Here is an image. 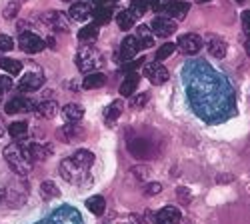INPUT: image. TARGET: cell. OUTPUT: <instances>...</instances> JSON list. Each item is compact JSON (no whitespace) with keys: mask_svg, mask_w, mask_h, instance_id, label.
I'll use <instances>...</instances> for the list:
<instances>
[{"mask_svg":"<svg viewBox=\"0 0 250 224\" xmlns=\"http://www.w3.org/2000/svg\"><path fill=\"white\" fill-rule=\"evenodd\" d=\"M186 94L196 114L206 122H218L232 114L234 100L232 92L224 82V78L216 76L212 70H206L204 62H194L186 66Z\"/></svg>","mask_w":250,"mask_h":224,"instance_id":"obj_1","label":"cell"},{"mask_svg":"<svg viewBox=\"0 0 250 224\" xmlns=\"http://www.w3.org/2000/svg\"><path fill=\"white\" fill-rule=\"evenodd\" d=\"M4 160L8 162V166L18 174V176H26L32 170V158L28 156L26 144H8L4 148Z\"/></svg>","mask_w":250,"mask_h":224,"instance_id":"obj_2","label":"cell"},{"mask_svg":"<svg viewBox=\"0 0 250 224\" xmlns=\"http://www.w3.org/2000/svg\"><path fill=\"white\" fill-rule=\"evenodd\" d=\"M102 64V56L96 48L92 46H84V48H80V52L76 54V66L80 72H92L96 70L98 66Z\"/></svg>","mask_w":250,"mask_h":224,"instance_id":"obj_3","label":"cell"},{"mask_svg":"<svg viewBox=\"0 0 250 224\" xmlns=\"http://www.w3.org/2000/svg\"><path fill=\"white\" fill-rule=\"evenodd\" d=\"M40 224H82V216L72 206H60Z\"/></svg>","mask_w":250,"mask_h":224,"instance_id":"obj_4","label":"cell"},{"mask_svg":"<svg viewBox=\"0 0 250 224\" xmlns=\"http://www.w3.org/2000/svg\"><path fill=\"white\" fill-rule=\"evenodd\" d=\"M86 172H88V170L82 168L74 158H66V160L60 162V174H62V178L68 180V182H72V184H80L82 178L86 176Z\"/></svg>","mask_w":250,"mask_h":224,"instance_id":"obj_5","label":"cell"},{"mask_svg":"<svg viewBox=\"0 0 250 224\" xmlns=\"http://www.w3.org/2000/svg\"><path fill=\"white\" fill-rule=\"evenodd\" d=\"M18 44L26 54H36V52H42L46 48V42L34 32H22L18 38Z\"/></svg>","mask_w":250,"mask_h":224,"instance_id":"obj_6","label":"cell"},{"mask_svg":"<svg viewBox=\"0 0 250 224\" xmlns=\"http://www.w3.org/2000/svg\"><path fill=\"white\" fill-rule=\"evenodd\" d=\"M176 48L182 52V54H198L200 48H202V38L198 34H182L178 36V42H176Z\"/></svg>","mask_w":250,"mask_h":224,"instance_id":"obj_7","label":"cell"},{"mask_svg":"<svg viewBox=\"0 0 250 224\" xmlns=\"http://www.w3.org/2000/svg\"><path fill=\"white\" fill-rule=\"evenodd\" d=\"M42 84H44V76L42 74H40V72H28V74H24L22 78H20L18 90L20 92H34Z\"/></svg>","mask_w":250,"mask_h":224,"instance_id":"obj_8","label":"cell"},{"mask_svg":"<svg viewBox=\"0 0 250 224\" xmlns=\"http://www.w3.org/2000/svg\"><path fill=\"white\" fill-rule=\"evenodd\" d=\"M152 30H154V34L166 38V36L176 32V20H172L170 16H158L152 22Z\"/></svg>","mask_w":250,"mask_h":224,"instance_id":"obj_9","label":"cell"},{"mask_svg":"<svg viewBox=\"0 0 250 224\" xmlns=\"http://www.w3.org/2000/svg\"><path fill=\"white\" fill-rule=\"evenodd\" d=\"M144 76H146L152 84H164L168 80V70H166L162 64H148L144 66Z\"/></svg>","mask_w":250,"mask_h":224,"instance_id":"obj_10","label":"cell"},{"mask_svg":"<svg viewBox=\"0 0 250 224\" xmlns=\"http://www.w3.org/2000/svg\"><path fill=\"white\" fill-rule=\"evenodd\" d=\"M140 50V44H138V40L136 36H126L120 42V58L124 60V62H128V60H132Z\"/></svg>","mask_w":250,"mask_h":224,"instance_id":"obj_11","label":"cell"},{"mask_svg":"<svg viewBox=\"0 0 250 224\" xmlns=\"http://www.w3.org/2000/svg\"><path fill=\"white\" fill-rule=\"evenodd\" d=\"M206 44H208V52H210L214 58H224L228 52V44L226 40L220 36H208L206 38Z\"/></svg>","mask_w":250,"mask_h":224,"instance_id":"obj_12","label":"cell"},{"mask_svg":"<svg viewBox=\"0 0 250 224\" xmlns=\"http://www.w3.org/2000/svg\"><path fill=\"white\" fill-rule=\"evenodd\" d=\"M188 10H190V4H188V2H180V0H172V2L168 4V8H166V16H170L172 20L180 22V20H184V18H186Z\"/></svg>","mask_w":250,"mask_h":224,"instance_id":"obj_13","label":"cell"},{"mask_svg":"<svg viewBox=\"0 0 250 224\" xmlns=\"http://www.w3.org/2000/svg\"><path fill=\"white\" fill-rule=\"evenodd\" d=\"M132 156L140 158V160H146L150 156V142L148 140H144V138H134L130 140V144H128Z\"/></svg>","mask_w":250,"mask_h":224,"instance_id":"obj_14","label":"cell"},{"mask_svg":"<svg viewBox=\"0 0 250 224\" xmlns=\"http://www.w3.org/2000/svg\"><path fill=\"white\" fill-rule=\"evenodd\" d=\"M180 222V210L176 206H164L156 214V224H178Z\"/></svg>","mask_w":250,"mask_h":224,"instance_id":"obj_15","label":"cell"},{"mask_svg":"<svg viewBox=\"0 0 250 224\" xmlns=\"http://www.w3.org/2000/svg\"><path fill=\"white\" fill-rule=\"evenodd\" d=\"M44 20H46V24H50L54 30H58V32H66L68 30V20H66V16L62 14V12H58V10H52V12H48L46 16H44Z\"/></svg>","mask_w":250,"mask_h":224,"instance_id":"obj_16","label":"cell"},{"mask_svg":"<svg viewBox=\"0 0 250 224\" xmlns=\"http://www.w3.org/2000/svg\"><path fill=\"white\" fill-rule=\"evenodd\" d=\"M34 110V104L30 102L28 98H24V96H16V98H12L10 102L6 104V114H16V112H26V110Z\"/></svg>","mask_w":250,"mask_h":224,"instance_id":"obj_17","label":"cell"},{"mask_svg":"<svg viewBox=\"0 0 250 224\" xmlns=\"http://www.w3.org/2000/svg\"><path fill=\"white\" fill-rule=\"evenodd\" d=\"M68 16H70L72 20H76V22H80V20H86V18L92 16V8H90L88 2H76V4L70 6Z\"/></svg>","mask_w":250,"mask_h":224,"instance_id":"obj_18","label":"cell"},{"mask_svg":"<svg viewBox=\"0 0 250 224\" xmlns=\"http://www.w3.org/2000/svg\"><path fill=\"white\" fill-rule=\"evenodd\" d=\"M106 84V76L100 72H90L84 80H82V88L84 90H94V88H102Z\"/></svg>","mask_w":250,"mask_h":224,"instance_id":"obj_19","label":"cell"},{"mask_svg":"<svg viewBox=\"0 0 250 224\" xmlns=\"http://www.w3.org/2000/svg\"><path fill=\"white\" fill-rule=\"evenodd\" d=\"M136 18H138V14L132 8L130 10H120L118 16H116V22H118V26L122 30H130L134 26V22H136Z\"/></svg>","mask_w":250,"mask_h":224,"instance_id":"obj_20","label":"cell"},{"mask_svg":"<svg viewBox=\"0 0 250 224\" xmlns=\"http://www.w3.org/2000/svg\"><path fill=\"white\" fill-rule=\"evenodd\" d=\"M24 198H26V194H24V190L22 188H16L14 190V186L12 188H4V202H6V206H14V204H22L24 202Z\"/></svg>","mask_w":250,"mask_h":224,"instance_id":"obj_21","label":"cell"},{"mask_svg":"<svg viewBox=\"0 0 250 224\" xmlns=\"http://www.w3.org/2000/svg\"><path fill=\"white\" fill-rule=\"evenodd\" d=\"M92 18H94V22H96L98 26L108 24L110 20H112V8H110L108 4H104V6H96V8L92 10Z\"/></svg>","mask_w":250,"mask_h":224,"instance_id":"obj_22","label":"cell"},{"mask_svg":"<svg viewBox=\"0 0 250 224\" xmlns=\"http://www.w3.org/2000/svg\"><path fill=\"white\" fill-rule=\"evenodd\" d=\"M122 108H124V104H122V100H114V102L104 110V122L110 126V124H114V122L120 118V114H122Z\"/></svg>","mask_w":250,"mask_h":224,"instance_id":"obj_23","label":"cell"},{"mask_svg":"<svg viewBox=\"0 0 250 224\" xmlns=\"http://www.w3.org/2000/svg\"><path fill=\"white\" fill-rule=\"evenodd\" d=\"M136 40H138V44L140 48H150L154 44V38H152V32L146 24H140L136 28Z\"/></svg>","mask_w":250,"mask_h":224,"instance_id":"obj_24","label":"cell"},{"mask_svg":"<svg viewBox=\"0 0 250 224\" xmlns=\"http://www.w3.org/2000/svg\"><path fill=\"white\" fill-rule=\"evenodd\" d=\"M26 150H28V156L32 158V160H44V158H48L50 154H52V148H48V146H42V144H26Z\"/></svg>","mask_w":250,"mask_h":224,"instance_id":"obj_25","label":"cell"},{"mask_svg":"<svg viewBox=\"0 0 250 224\" xmlns=\"http://www.w3.org/2000/svg\"><path fill=\"white\" fill-rule=\"evenodd\" d=\"M136 86H138V74L136 72H128V76L124 78V82L120 84V94L122 96H132Z\"/></svg>","mask_w":250,"mask_h":224,"instance_id":"obj_26","label":"cell"},{"mask_svg":"<svg viewBox=\"0 0 250 224\" xmlns=\"http://www.w3.org/2000/svg\"><path fill=\"white\" fill-rule=\"evenodd\" d=\"M62 116H64V120H68V122H78L82 116H84V108L78 106V104H66L62 108Z\"/></svg>","mask_w":250,"mask_h":224,"instance_id":"obj_27","label":"cell"},{"mask_svg":"<svg viewBox=\"0 0 250 224\" xmlns=\"http://www.w3.org/2000/svg\"><path fill=\"white\" fill-rule=\"evenodd\" d=\"M36 112H38V116H42V118H54L56 116V112H58V104L54 102V100H44L42 104H40L38 108H36Z\"/></svg>","mask_w":250,"mask_h":224,"instance_id":"obj_28","label":"cell"},{"mask_svg":"<svg viewBox=\"0 0 250 224\" xmlns=\"http://www.w3.org/2000/svg\"><path fill=\"white\" fill-rule=\"evenodd\" d=\"M72 158L78 162V164H80L82 168H86V170H88V168H92L94 160H96V158H94V154H92V152H88V150H76Z\"/></svg>","mask_w":250,"mask_h":224,"instance_id":"obj_29","label":"cell"},{"mask_svg":"<svg viewBox=\"0 0 250 224\" xmlns=\"http://www.w3.org/2000/svg\"><path fill=\"white\" fill-rule=\"evenodd\" d=\"M86 208H88L92 214L102 216V214H104V208H106V202H104L102 196H90V198L86 200Z\"/></svg>","mask_w":250,"mask_h":224,"instance_id":"obj_30","label":"cell"},{"mask_svg":"<svg viewBox=\"0 0 250 224\" xmlns=\"http://www.w3.org/2000/svg\"><path fill=\"white\" fill-rule=\"evenodd\" d=\"M8 134L14 140H22L28 134V124H26V122H12V124L8 126Z\"/></svg>","mask_w":250,"mask_h":224,"instance_id":"obj_31","label":"cell"},{"mask_svg":"<svg viewBox=\"0 0 250 224\" xmlns=\"http://www.w3.org/2000/svg\"><path fill=\"white\" fill-rule=\"evenodd\" d=\"M40 196H42L44 200H52V198H56V196H60V190H58V186L54 184V182H42L40 184Z\"/></svg>","mask_w":250,"mask_h":224,"instance_id":"obj_32","label":"cell"},{"mask_svg":"<svg viewBox=\"0 0 250 224\" xmlns=\"http://www.w3.org/2000/svg\"><path fill=\"white\" fill-rule=\"evenodd\" d=\"M78 38H80V40H84V42L96 40V38H98V24H96V22H92V24H86L84 28H80Z\"/></svg>","mask_w":250,"mask_h":224,"instance_id":"obj_33","label":"cell"},{"mask_svg":"<svg viewBox=\"0 0 250 224\" xmlns=\"http://www.w3.org/2000/svg\"><path fill=\"white\" fill-rule=\"evenodd\" d=\"M0 68H4L8 74H20V70H22V62L12 60V58H0Z\"/></svg>","mask_w":250,"mask_h":224,"instance_id":"obj_34","label":"cell"},{"mask_svg":"<svg viewBox=\"0 0 250 224\" xmlns=\"http://www.w3.org/2000/svg\"><path fill=\"white\" fill-rule=\"evenodd\" d=\"M174 50H176V44H172V42H166V44H162V46L156 50V60L160 62V60L168 58V56H170Z\"/></svg>","mask_w":250,"mask_h":224,"instance_id":"obj_35","label":"cell"},{"mask_svg":"<svg viewBox=\"0 0 250 224\" xmlns=\"http://www.w3.org/2000/svg\"><path fill=\"white\" fill-rule=\"evenodd\" d=\"M130 8L136 14H144L150 8V0H130Z\"/></svg>","mask_w":250,"mask_h":224,"instance_id":"obj_36","label":"cell"},{"mask_svg":"<svg viewBox=\"0 0 250 224\" xmlns=\"http://www.w3.org/2000/svg\"><path fill=\"white\" fill-rule=\"evenodd\" d=\"M18 10H20L18 0H10V2H8V6L4 8V18H6V20H12V18H16Z\"/></svg>","mask_w":250,"mask_h":224,"instance_id":"obj_37","label":"cell"},{"mask_svg":"<svg viewBox=\"0 0 250 224\" xmlns=\"http://www.w3.org/2000/svg\"><path fill=\"white\" fill-rule=\"evenodd\" d=\"M148 98H150V94H148V92H140V94L132 96V100H130V104H132L134 108H142L144 104H146V102H148Z\"/></svg>","mask_w":250,"mask_h":224,"instance_id":"obj_38","label":"cell"},{"mask_svg":"<svg viewBox=\"0 0 250 224\" xmlns=\"http://www.w3.org/2000/svg\"><path fill=\"white\" fill-rule=\"evenodd\" d=\"M172 2V0H150V8L154 12H166V8H168V4Z\"/></svg>","mask_w":250,"mask_h":224,"instance_id":"obj_39","label":"cell"},{"mask_svg":"<svg viewBox=\"0 0 250 224\" xmlns=\"http://www.w3.org/2000/svg\"><path fill=\"white\" fill-rule=\"evenodd\" d=\"M12 48H14V40H12L10 36H6V34H0V50L8 52V50H12Z\"/></svg>","mask_w":250,"mask_h":224,"instance_id":"obj_40","label":"cell"},{"mask_svg":"<svg viewBox=\"0 0 250 224\" xmlns=\"http://www.w3.org/2000/svg\"><path fill=\"white\" fill-rule=\"evenodd\" d=\"M12 88V80L10 76H4V74H0V94H4Z\"/></svg>","mask_w":250,"mask_h":224,"instance_id":"obj_41","label":"cell"},{"mask_svg":"<svg viewBox=\"0 0 250 224\" xmlns=\"http://www.w3.org/2000/svg\"><path fill=\"white\" fill-rule=\"evenodd\" d=\"M160 190H162V186L158 184V182H152V184H146V188H144V194H146V196H154Z\"/></svg>","mask_w":250,"mask_h":224,"instance_id":"obj_42","label":"cell"},{"mask_svg":"<svg viewBox=\"0 0 250 224\" xmlns=\"http://www.w3.org/2000/svg\"><path fill=\"white\" fill-rule=\"evenodd\" d=\"M242 28H244V32L250 36V10H244V12H242Z\"/></svg>","mask_w":250,"mask_h":224,"instance_id":"obj_43","label":"cell"},{"mask_svg":"<svg viewBox=\"0 0 250 224\" xmlns=\"http://www.w3.org/2000/svg\"><path fill=\"white\" fill-rule=\"evenodd\" d=\"M178 196H180L182 202H188V190H186V188H180L178 190Z\"/></svg>","mask_w":250,"mask_h":224,"instance_id":"obj_44","label":"cell"},{"mask_svg":"<svg viewBox=\"0 0 250 224\" xmlns=\"http://www.w3.org/2000/svg\"><path fill=\"white\" fill-rule=\"evenodd\" d=\"M92 2H94L96 6H104V4H110L112 0H92Z\"/></svg>","mask_w":250,"mask_h":224,"instance_id":"obj_45","label":"cell"},{"mask_svg":"<svg viewBox=\"0 0 250 224\" xmlns=\"http://www.w3.org/2000/svg\"><path fill=\"white\" fill-rule=\"evenodd\" d=\"M4 134V124H2V120H0V136Z\"/></svg>","mask_w":250,"mask_h":224,"instance_id":"obj_46","label":"cell"},{"mask_svg":"<svg viewBox=\"0 0 250 224\" xmlns=\"http://www.w3.org/2000/svg\"><path fill=\"white\" fill-rule=\"evenodd\" d=\"M246 54H248V58H250V40L246 42Z\"/></svg>","mask_w":250,"mask_h":224,"instance_id":"obj_47","label":"cell"},{"mask_svg":"<svg viewBox=\"0 0 250 224\" xmlns=\"http://www.w3.org/2000/svg\"><path fill=\"white\" fill-rule=\"evenodd\" d=\"M236 2H238V4H242V2H246V0H236Z\"/></svg>","mask_w":250,"mask_h":224,"instance_id":"obj_48","label":"cell"},{"mask_svg":"<svg viewBox=\"0 0 250 224\" xmlns=\"http://www.w3.org/2000/svg\"><path fill=\"white\" fill-rule=\"evenodd\" d=\"M198 2H210V0H198Z\"/></svg>","mask_w":250,"mask_h":224,"instance_id":"obj_49","label":"cell"},{"mask_svg":"<svg viewBox=\"0 0 250 224\" xmlns=\"http://www.w3.org/2000/svg\"><path fill=\"white\" fill-rule=\"evenodd\" d=\"M112 2H118V0H112Z\"/></svg>","mask_w":250,"mask_h":224,"instance_id":"obj_50","label":"cell"},{"mask_svg":"<svg viewBox=\"0 0 250 224\" xmlns=\"http://www.w3.org/2000/svg\"><path fill=\"white\" fill-rule=\"evenodd\" d=\"M64 2H68V0H64Z\"/></svg>","mask_w":250,"mask_h":224,"instance_id":"obj_51","label":"cell"}]
</instances>
